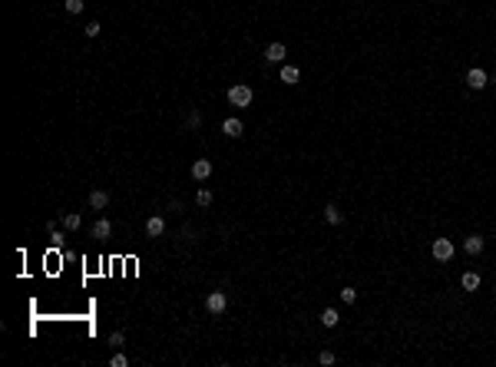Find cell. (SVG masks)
<instances>
[{
  "mask_svg": "<svg viewBox=\"0 0 496 367\" xmlns=\"http://www.w3.org/2000/svg\"><path fill=\"white\" fill-rule=\"evenodd\" d=\"M195 202L202 205V209H209V205H212V192H209V189H199V192H195Z\"/></svg>",
  "mask_w": 496,
  "mask_h": 367,
  "instance_id": "cell-18",
  "label": "cell"
},
{
  "mask_svg": "<svg viewBox=\"0 0 496 367\" xmlns=\"http://www.w3.org/2000/svg\"><path fill=\"white\" fill-rule=\"evenodd\" d=\"M113 235V222L110 219H96V225H93V239H110Z\"/></svg>",
  "mask_w": 496,
  "mask_h": 367,
  "instance_id": "cell-10",
  "label": "cell"
},
{
  "mask_svg": "<svg viewBox=\"0 0 496 367\" xmlns=\"http://www.w3.org/2000/svg\"><path fill=\"white\" fill-rule=\"evenodd\" d=\"M278 80L285 83V86H294V83L301 80V70H298V66H281V76H278Z\"/></svg>",
  "mask_w": 496,
  "mask_h": 367,
  "instance_id": "cell-12",
  "label": "cell"
},
{
  "mask_svg": "<svg viewBox=\"0 0 496 367\" xmlns=\"http://www.w3.org/2000/svg\"><path fill=\"white\" fill-rule=\"evenodd\" d=\"M321 324L324 328H338V311H334V308H324L321 311Z\"/></svg>",
  "mask_w": 496,
  "mask_h": 367,
  "instance_id": "cell-16",
  "label": "cell"
},
{
  "mask_svg": "<svg viewBox=\"0 0 496 367\" xmlns=\"http://www.w3.org/2000/svg\"><path fill=\"white\" fill-rule=\"evenodd\" d=\"M487 83H490V76L483 73L480 66H473V70H470V73H467V86H470V90H483Z\"/></svg>",
  "mask_w": 496,
  "mask_h": 367,
  "instance_id": "cell-4",
  "label": "cell"
},
{
  "mask_svg": "<svg viewBox=\"0 0 496 367\" xmlns=\"http://www.w3.org/2000/svg\"><path fill=\"white\" fill-rule=\"evenodd\" d=\"M483 245H487V242H483V235H470V239L463 242V251H467V255H480V251H483Z\"/></svg>",
  "mask_w": 496,
  "mask_h": 367,
  "instance_id": "cell-11",
  "label": "cell"
},
{
  "mask_svg": "<svg viewBox=\"0 0 496 367\" xmlns=\"http://www.w3.org/2000/svg\"><path fill=\"white\" fill-rule=\"evenodd\" d=\"M222 132H225V136H229V139H239L242 132H245V126H242V120H235V116H229V120L222 122Z\"/></svg>",
  "mask_w": 496,
  "mask_h": 367,
  "instance_id": "cell-7",
  "label": "cell"
},
{
  "mask_svg": "<svg viewBox=\"0 0 496 367\" xmlns=\"http://www.w3.org/2000/svg\"><path fill=\"white\" fill-rule=\"evenodd\" d=\"M185 126H189V129H199V126H202V116H199V113H189V120H185Z\"/></svg>",
  "mask_w": 496,
  "mask_h": 367,
  "instance_id": "cell-21",
  "label": "cell"
},
{
  "mask_svg": "<svg viewBox=\"0 0 496 367\" xmlns=\"http://www.w3.org/2000/svg\"><path fill=\"white\" fill-rule=\"evenodd\" d=\"M285 43H268V50H265V60L268 63H285Z\"/></svg>",
  "mask_w": 496,
  "mask_h": 367,
  "instance_id": "cell-8",
  "label": "cell"
},
{
  "mask_svg": "<svg viewBox=\"0 0 496 367\" xmlns=\"http://www.w3.org/2000/svg\"><path fill=\"white\" fill-rule=\"evenodd\" d=\"M123 341H126V338H123V331H113V334H110V344H113V348H123Z\"/></svg>",
  "mask_w": 496,
  "mask_h": 367,
  "instance_id": "cell-22",
  "label": "cell"
},
{
  "mask_svg": "<svg viewBox=\"0 0 496 367\" xmlns=\"http://www.w3.org/2000/svg\"><path fill=\"white\" fill-rule=\"evenodd\" d=\"M110 364H113V367H129V358L123 354V351H116V354L110 358Z\"/></svg>",
  "mask_w": 496,
  "mask_h": 367,
  "instance_id": "cell-20",
  "label": "cell"
},
{
  "mask_svg": "<svg viewBox=\"0 0 496 367\" xmlns=\"http://www.w3.org/2000/svg\"><path fill=\"white\" fill-rule=\"evenodd\" d=\"M324 222H328V225H341V222H344V212H338V205H328V209H324Z\"/></svg>",
  "mask_w": 496,
  "mask_h": 367,
  "instance_id": "cell-14",
  "label": "cell"
},
{
  "mask_svg": "<svg viewBox=\"0 0 496 367\" xmlns=\"http://www.w3.org/2000/svg\"><path fill=\"white\" fill-rule=\"evenodd\" d=\"M229 103L232 106H251V86H245V83L232 86L229 90Z\"/></svg>",
  "mask_w": 496,
  "mask_h": 367,
  "instance_id": "cell-1",
  "label": "cell"
},
{
  "mask_svg": "<svg viewBox=\"0 0 496 367\" xmlns=\"http://www.w3.org/2000/svg\"><path fill=\"white\" fill-rule=\"evenodd\" d=\"M205 308H209L212 314H222L225 308H229V298H225V291H212L209 298H205Z\"/></svg>",
  "mask_w": 496,
  "mask_h": 367,
  "instance_id": "cell-2",
  "label": "cell"
},
{
  "mask_svg": "<svg viewBox=\"0 0 496 367\" xmlns=\"http://www.w3.org/2000/svg\"><path fill=\"white\" fill-rule=\"evenodd\" d=\"M86 37H100V23H96V20L86 23Z\"/></svg>",
  "mask_w": 496,
  "mask_h": 367,
  "instance_id": "cell-24",
  "label": "cell"
},
{
  "mask_svg": "<svg viewBox=\"0 0 496 367\" xmlns=\"http://www.w3.org/2000/svg\"><path fill=\"white\" fill-rule=\"evenodd\" d=\"M63 7H66V13H83V7H86V3H83V0H63Z\"/></svg>",
  "mask_w": 496,
  "mask_h": 367,
  "instance_id": "cell-17",
  "label": "cell"
},
{
  "mask_svg": "<svg viewBox=\"0 0 496 367\" xmlns=\"http://www.w3.org/2000/svg\"><path fill=\"white\" fill-rule=\"evenodd\" d=\"M433 258H437V261H450L453 258V242L450 239H437L433 242Z\"/></svg>",
  "mask_w": 496,
  "mask_h": 367,
  "instance_id": "cell-3",
  "label": "cell"
},
{
  "mask_svg": "<svg viewBox=\"0 0 496 367\" xmlns=\"http://www.w3.org/2000/svg\"><path fill=\"white\" fill-rule=\"evenodd\" d=\"M341 301L354 304V301H358V291H354V288H341Z\"/></svg>",
  "mask_w": 496,
  "mask_h": 367,
  "instance_id": "cell-19",
  "label": "cell"
},
{
  "mask_svg": "<svg viewBox=\"0 0 496 367\" xmlns=\"http://www.w3.org/2000/svg\"><path fill=\"white\" fill-rule=\"evenodd\" d=\"M63 229H66V232H76V229H83V219L76 215V212H66V215H63Z\"/></svg>",
  "mask_w": 496,
  "mask_h": 367,
  "instance_id": "cell-15",
  "label": "cell"
},
{
  "mask_svg": "<svg viewBox=\"0 0 496 367\" xmlns=\"http://www.w3.org/2000/svg\"><path fill=\"white\" fill-rule=\"evenodd\" d=\"M146 235H149V239H159V235H165V219H159V215H149V219H146Z\"/></svg>",
  "mask_w": 496,
  "mask_h": 367,
  "instance_id": "cell-6",
  "label": "cell"
},
{
  "mask_svg": "<svg viewBox=\"0 0 496 367\" xmlns=\"http://www.w3.org/2000/svg\"><path fill=\"white\" fill-rule=\"evenodd\" d=\"M110 205V192H103V189H96V192H90V209H96V212H103Z\"/></svg>",
  "mask_w": 496,
  "mask_h": 367,
  "instance_id": "cell-9",
  "label": "cell"
},
{
  "mask_svg": "<svg viewBox=\"0 0 496 367\" xmlns=\"http://www.w3.org/2000/svg\"><path fill=\"white\" fill-rule=\"evenodd\" d=\"M460 285H463V291H477V288H480V275H477V271H463Z\"/></svg>",
  "mask_w": 496,
  "mask_h": 367,
  "instance_id": "cell-13",
  "label": "cell"
},
{
  "mask_svg": "<svg viewBox=\"0 0 496 367\" xmlns=\"http://www.w3.org/2000/svg\"><path fill=\"white\" fill-rule=\"evenodd\" d=\"M209 175H212V162H209V159H195V162H192V179H195V182H205Z\"/></svg>",
  "mask_w": 496,
  "mask_h": 367,
  "instance_id": "cell-5",
  "label": "cell"
},
{
  "mask_svg": "<svg viewBox=\"0 0 496 367\" xmlns=\"http://www.w3.org/2000/svg\"><path fill=\"white\" fill-rule=\"evenodd\" d=\"M318 361H321V364H324V367H331V364H334V361H338V358H334V354H331V351H321V358H318Z\"/></svg>",
  "mask_w": 496,
  "mask_h": 367,
  "instance_id": "cell-23",
  "label": "cell"
}]
</instances>
